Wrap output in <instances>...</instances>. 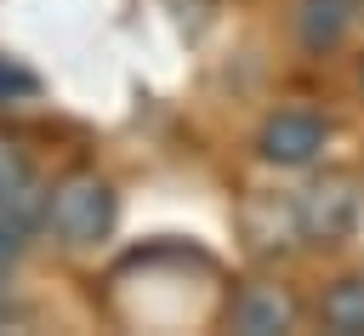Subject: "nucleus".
<instances>
[{"label":"nucleus","mask_w":364,"mask_h":336,"mask_svg":"<svg viewBox=\"0 0 364 336\" xmlns=\"http://www.w3.org/2000/svg\"><path fill=\"white\" fill-rule=\"evenodd\" d=\"M324 142H330V125L313 108H279L262 120V137H256L267 165H313L324 154Z\"/></svg>","instance_id":"nucleus-3"},{"label":"nucleus","mask_w":364,"mask_h":336,"mask_svg":"<svg viewBox=\"0 0 364 336\" xmlns=\"http://www.w3.org/2000/svg\"><path fill=\"white\" fill-rule=\"evenodd\" d=\"M347 23H353V0H296V34L313 57L336 51Z\"/></svg>","instance_id":"nucleus-6"},{"label":"nucleus","mask_w":364,"mask_h":336,"mask_svg":"<svg viewBox=\"0 0 364 336\" xmlns=\"http://www.w3.org/2000/svg\"><path fill=\"white\" fill-rule=\"evenodd\" d=\"M228 325L245 330V336H284L296 325V302L279 285H245L228 308Z\"/></svg>","instance_id":"nucleus-4"},{"label":"nucleus","mask_w":364,"mask_h":336,"mask_svg":"<svg viewBox=\"0 0 364 336\" xmlns=\"http://www.w3.org/2000/svg\"><path fill=\"white\" fill-rule=\"evenodd\" d=\"M28 211H40V216H46V194L34 188V171H28V159H23L11 142H0V222L23 233Z\"/></svg>","instance_id":"nucleus-5"},{"label":"nucleus","mask_w":364,"mask_h":336,"mask_svg":"<svg viewBox=\"0 0 364 336\" xmlns=\"http://www.w3.org/2000/svg\"><path fill=\"white\" fill-rule=\"evenodd\" d=\"M318 319H324V330H336V336H364V273L336 279V285L324 290V302H318Z\"/></svg>","instance_id":"nucleus-7"},{"label":"nucleus","mask_w":364,"mask_h":336,"mask_svg":"<svg viewBox=\"0 0 364 336\" xmlns=\"http://www.w3.org/2000/svg\"><path fill=\"white\" fill-rule=\"evenodd\" d=\"M114 188L97 177V171H68L63 182H51L46 194V228L68 245V251H91L114 233Z\"/></svg>","instance_id":"nucleus-1"},{"label":"nucleus","mask_w":364,"mask_h":336,"mask_svg":"<svg viewBox=\"0 0 364 336\" xmlns=\"http://www.w3.org/2000/svg\"><path fill=\"white\" fill-rule=\"evenodd\" d=\"M358 85H364V68H358Z\"/></svg>","instance_id":"nucleus-9"},{"label":"nucleus","mask_w":364,"mask_h":336,"mask_svg":"<svg viewBox=\"0 0 364 336\" xmlns=\"http://www.w3.org/2000/svg\"><path fill=\"white\" fill-rule=\"evenodd\" d=\"M358 205H364L358 177H324V182H313V188H301V194H296L290 222H296V233H301L307 245H336V239H347V233H353Z\"/></svg>","instance_id":"nucleus-2"},{"label":"nucleus","mask_w":364,"mask_h":336,"mask_svg":"<svg viewBox=\"0 0 364 336\" xmlns=\"http://www.w3.org/2000/svg\"><path fill=\"white\" fill-rule=\"evenodd\" d=\"M34 91H40V80H34L23 63L0 57V108H6V103H23V97H34Z\"/></svg>","instance_id":"nucleus-8"}]
</instances>
